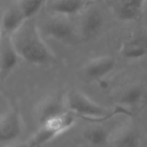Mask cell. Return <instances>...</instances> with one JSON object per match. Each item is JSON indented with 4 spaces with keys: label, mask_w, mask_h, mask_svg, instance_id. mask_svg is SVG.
Masks as SVG:
<instances>
[{
    "label": "cell",
    "mask_w": 147,
    "mask_h": 147,
    "mask_svg": "<svg viewBox=\"0 0 147 147\" xmlns=\"http://www.w3.org/2000/svg\"><path fill=\"white\" fill-rule=\"evenodd\" d=\"M10 37L21 59L35 65H45L56 60L54 53L44 41L37 25L27 20Z\"/></svg>",
    "instance_id": "obj_1"
},
{
    "label": "cell",
    "mask_w": 147,
    "mask_h": 147,
    "mask_svg": "<svg viewBox=\"0 0 147 147\" xmlns=\"http://www.w3.org/2000/svg\"><path fill=\"white\" fill-rule=\"evenodd\" d=\"M66 105L72 114L79 115L83 119L91 121H105L110 119L116 114L127 113L126 108L121 106L117 109L110 111L104 106L96 102L84 93L78 90L68 92Z\"/></svg>",
    "instance_id": "obj_2"
},
{
    "label": "cell",
    "mask_w": 147,
    "mask_h": 147,
    "mask_svg": "<svg viewBox=\"0 0 147 147\" xmlns=\"http://www.w3.org/2000/svg\"><path fill=\"white\" fill-rule=\"evenodd\" d=\"M76 122L75 115L66 111L40 125V129L27 144V147H40L51 141L58 135L69 130Z\"/></svg>",
    "instance_id": "obj_3"
},
{
    "label": "cell",
    "mask_w": 147,
    "mask_h": 147,
    "mask_svg": "<svg viewBox=\"0 0 147 147\" xmlns=\"http://www.w3.org/2000/svg\"><path fill=\"white\" fill-rule=\"evenodd\" d=\"M70 17L55 15L45 24V33L50 38L63 43H71L77 38L78 29Z\"/></svg>",
    "instance_id": "obj_4"
},
{
    "label": "cell",
    "mask_w": 147,
    "mask_h": 147,
    "mask_svg": "<svg viewBox=\"0 0 147 147\" xmlns=\"http://www.w3.org/2000/svg\"><path fill=\"white\" fill-rule=\"evenodd\" d=\"M78 31L84 39L95 37L103 26V16L96 7L88 5L79 15Z\"/></svg>",
    "instance_id": "obj_5"
},
{
    "label": "cell",
    "mask_w": 147,
    "mask_h": 147,
    "mask_svg": "<svg viewBox=\"0 0 147 147\" xmlns=\"http://www.w3.org/2000/svg\"><path fill=\"white\" fill-rule=\"evenodd\" d=\"M115 60L109 55L90 59L84 67V74L89 80H100L111 73L115 67Z\"/></svg>",
    "instance_id": "obj_6"
},
{
    "label": "cell",
    "mask_w": 147,
    "mask_h": 147,
    "mask_svg": "<svg viewBox=\"0 0 147 147\" xmlns=\"http://www.w3.org/2000/svg\"><path fill=\"white\" fill-rule=\"evenodd\" d=\"M22 132L21 117L17 110L8 111L1 117L0 140L1 143H9L16 140Z\"/></svg>",
    "instance_id": "obj_7"
},
{
    "label": "cell",
    "mask_w": 147,
    "mask_h": 147,
    "mask_svg": "<svg viewBox=\"0 0 147 147\" xmlns=\"http://www.w3.org/2000/svg\"><path fill=\"white\" fill-rule=\"evenodd\" d=\"M20 59L21 58L19 57L17 52L16 51L11 42L10 37L3 36L2 42H1V55H0L2 81H4L9 77V75L16 69Z\"/></svg>",
    "instance_id": "obj_8"
},
{
    "label": "cell",
    "mask_w": 147,
    "mask_h": 147,
    "mask_svg": "<svg viewBox=\"0 0 147 147\" xmlns=\"http://www.w3.org/2000/svg\"><path fill=\"white\" fill-rule=\"evenodd\" d=\"M146 0H114L116 16L123 21H137L140 18Z\"/></svg>",
    "instance_id": "obj_9"
},
{
    "label": "cell",
    "mask_w": 147,
    "mask_h": 147,
    "mask_svg": "<svg viewBox=\"0 0 147 147\" xmlns=\"http://www.w3.org/2000/svg\"><path fill=\"white\" fill-rule=\"evenodd\" d=\"M27 21L16 4L8 8L2 16L1 32L3 36H11Z\"/></svg>",
    "instance_id": "obj_10"
},
{
    "label": "cell",
    "mask_w": 147,
    "mask_h": 147,
    "mask_svg": "<svg viewBox=\"0 0 147 147\" xmlns=\"http://www.w3.org/2000/svg\"><path fill=\"white\" fill-rule=\"evenodd\" d=\"M65 112L66 110L60 100L56 97H48L38 108L37 119L39 123L42 125L47 121L58 117Z\"/></svg>",
    "instance_id": "obj_11"
},
{
    "label": "cell",
    "mask_w": 147,
    "mask_h": 147,
    "mask_svg": "<svg viewBox=\"0 0 147 147\" xmlns=\"http://www.w3.org/2000/svg\"><path fill=\"white\" fill-rule=\"evenodd\" d=\"M88 5L85 0H53L51 10L54 15L71 17L79 15Z\"/></svg>",
    "instance_id": "obj_12"
},
{
    "label": "cell",
    "mask_w": 147,
    "mask_h": 147,
    "mask_svg": "<svg viewBox=\"0 0 147 147\" xmlns=\"http://www.w3.org/2000/svg\"><path fill=\"white\" fill-rule=\"evenodd\" d=\"M83 136L90 145L94 146H102L109 141V133L103 127L93 126L86 128L83 133Z\"/></svg>",
    "instance_id": "obj_13"
},
{
    "label": "cell",
    "mask_w": 147,
    "mask_h": 147,
    "mask_svg": "<svg viewBox=\"0 0 147 147\" xmlns=\"http://www.w3.org/2000/svg\"><path fill=\"white\" fill-rule=\"evenodd\" d=\"M114 147H140L141 140L139 134L133 128H124L115 137Z\"/></svg>",
    "instance_id": "obj_14"
},
{
    "label": "cell",
    "mask_w": 147,
    "mask_h": 147,
    "mask_svg": "<svg viewBox=\"0 0 147 147\" xmlns=\"http://www.w3.org/2000/svg\"><path fill=\"white\" fill-rule=\"evenodd\" d=\"M143 96V88L140 85H132L121 93L119 97V104L124 108L134 107L140 102Z\"/></svg>",
    "instance_id": "obj_15"
},
{
    "label": "cell",
    "mask_w": 147,
    "mask_h": 147,
    "mask_svg": "<svg viewBox=\"0 0 147 147\" xmlns=\"http://www.w3.org/2000/svg\"><path fill=\"white\" fill-rule=\"evenodd\" d=\"M47 0H17L16 5L27 20L36 16L44 6Z\"/></svg>",
    "instance_id": "obj_16"
},
{
    "label": "cell",
    "mask_w": 147,
    "mask_h": 147,
    "mask_svg": "<svg viewBox=\"0 0 147 147\" xmlns=\"http://www.w3.org/2000/svg\"><path fill=\"white\" fill-rule=\"evenodd\" d=\"M121 54L127 59H138L147 55V50L127 40L121 46Z\"/></svg>",
    "instance_id": "obj_17"
},
{
    "label": "cell",
    "mask_w": 147,
    "mask_h": 147,
    "mask_svg": "<svg viewBox=\"0 0 147 147\" xmlns=\"http://www.w3.org/2000/svg\"><path fill=\"white\" fill-rule=\"evenodd\" d=\"M7 147H27V145H21V146H12Z\"/></svg>",
    "instance_id": "obj_18"
}]
</instances>
